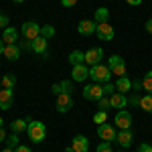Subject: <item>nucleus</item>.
I'll use <instances>...</instances> for the list:
<instances>
[{"mask_svg": "<svg viewBox=\"0 0 152 152\" xmlns=\"http://www.w3.org/2000/svg\"><path fill=\"white\" fill-rule=\"evenodd\" d=\"M26 134H28L31 142L39 144V142L45 140V136H47V128H45V124H43V122H39V120H33V122L28 124V128H26Z\"/></svg>", "mask_w": 152, "mask_h": 152, "instance_id": "nucleus-1", "label": "nucleus"}, {"mask_svg": "<svg viewBox=\"0 0 152 152\" xmlns=\"http://www.w3.org/2000/svg\"><path fill=\"white\" fill-rule=\"evenodd\" d=\"M89 77H91L95 83H107L110 79H112V71H110L107 65L97 63V65H94V67H89Z\"/></svg>", "mask_w": 152, "mask_h": 152, "instance_id": "nucleus-2", "label": "nucleus"}, {"mask_svg": "<svg viewBox=\"0 0 152 152\" xmlns=\"http://www.w3.org/2000/svg\"><path fill=\"white\" fill-rule=\"evenodd\" d=\"M83 97H85L87 102H99V99L104 97V87H102V83H87V85L83 87Z\"/></svg>", "mask_w": 152, "mask_h": 152, "instance_id": "nucleus-3", "label": "nucleus"}, {"mask_svg": "<svg viewBox=\"0 0 152 152\" xmlns=\"http://www.w3.org/2000/svg\"><path fill=\"white\" fill-rule=\"evenodd\" d=\"M107 67L112 71V75H116V77H124L126 75V63H124V59L120 55H112L107 59Z\"/></svg>", "mask_w": 152, "mask_h": 152, "instance_id": "nucleus-4", "label": "nucleus"}, {"mask_svg": "<svg viewBox=\"0 0 152 152\" xmlns=\"http://www.w3.org/2000/svg\"><path fill=\"white\" fill-rule=\"evenodd\" d=\"M20 35H23V39H26V41H35L37 37H41V26H39L37 23H33V20L23 23V26H20Z\"/></svg>", "mask_w": 152, "mask_h": 152, "instance_id": "nucleus-5", "label": "nucleus"}, {"mask_svg": "<svg viewBox=\"0 0 152 152\" xmlns=\"http://www.w3.org/2000/svg\"><path fill=\"white\" fill-rule=\"evenodd\" d=\"M55 105H57L59 114H67L71 107H73V97H71V94L61 91V94L57 95V99H55Z\"/></svg>", "mask_w": 152, "mask_h": 152, "instance_id": "nucleus-6", "label": "nucleus"}, {"mask_svg": "<svg viewBox=\"0 0 152 152\" xmlns=\"http://www.w3.org/2000/svg\"><path fill=\"white\" fill-rule=\"evenodd\" d=\"M116 134H118L116 126H110L107 122L97 126V136H99L104 142H116Z\"/></svg>", "mask_w": 152, "mask_h": 152, "instance_id": "nucleus-7", "label": "nucleus"}, {"mask_svg": "<svg viewBox=\"0 0 152 152\" xmlns=\"http://www.w3.org/2000/svg\"><path fill=\"white\" fill-rule=\"evenodd\" d=\"M114 126H118L120 130H130V126H132V114L128 110H118L116 118H114Z\"/></svg>", "mask_w": 152, "mask_h": 152, "instance_id": "nucleus-8", "label": "nucleus"}, {"mask_svg": "<svg viewBox=\"0 0 152 152\" xmlns=\"http://www.w3.org/2000/svg\"><path fill=\"white\" fill-rule=\"evenodd\" d=\"M102 61H104V49L102 47H94L85 53V65L87 67H94V65L102 63Z\"/></svg>", "mask_w": 152, "mask_h": 152, "instance_id": "nucleus-9", "label": "nucleus"}, {"mask_svg": "<svg viewBox=\"0 0 152 152\" xmlns=\"http://www.w3.org/2000/svg\"><path fill=\"white\" fill-rule=\"evenodd\" d=\"M95 35H97L99 41H112L114 39V28H112L110 23H99L97 28H95Z\"/></svg>", "mask_w": 152, "mask_h": 152, "instance_id": "nucleus-10", "label": "nucleus"}, {"mask_svg": "<svg viewBox=\"0 0 152 152\" xmlns=\"http://www.w3.org/2000/svg\"><path fill=\"white\" fill-rule=\"evenodd\" d=\"M95 28H97V23L95 20H79V24H77V33L81 37L95 35Z\"/></svg>", "mask_w": 152, "mask_h": 152, "instance_id": "nucleus-11", "label": "nucleus"}, {"mask_svg": "<svg viewBox=\"0 0 152 152\" xmlns=\"http://www.w3.org/2000/svg\"><path fill=\"white\" fill-rule=\"evenodd\" d=\"M71 148H73V152H87L89 150V138L77 134V136L71 140Z\"/></svg>", "mask_w": 152, "mask_h": 152, "instance_id": "nucleus-12", "label": "nucleus"}, {"mask_svg": "<svg viewBox=\"0 0 152 152\" xmlns=\"http://www.w3.org/2000/svg\"><path fill=\"white\" fill-rule=\"evenodd\" d=\"M18 37H20V31L14 28V26H6V28L2 31V41H4L6 45H16V43H18Z\"/></svg>", "mask_w": 152, "mask_h": 152, "instance_id": "nucleus-13", "label": "nucleus"}, {"mask_svg": "<svg viewBox=\"0 0 152 152\" xmlns=\"http://www.w3.org/2000/svg\"><path fill=\"white\" fill-rule=\"evenodd\" d=\"M116 142L122 146V148H130L132 142H134V134H132V130H120V132L116 134Z\"/></svg>", "mask_w": 152, "mask_h": 152, "instance_id": "nucleus-14", "label": "nucleus"}, {"mask_svg": "<svg viewBox=\"0 0 152 152\" xmlns=\"http://www.w3.org/2000/svg\"><path fill=\"white\" fill-rule=\"evenodd\" d=\"M110 104H112L114 110H126V105H128V97H126V94L116 91V94L110 95Z\"/></svg>", "mask_w": 152, "mask_h": 152, "instance_id": "nucleus-15", "label": "nucleus"}, {"mask_svg": "<svg viewBox=\"0 0 152 152\" xmlns=\"http://www.w3.org/2000/svg\"><path fill=\"white\" fill-rule=\"evenodd\" d=\"M71 77H73V81H85L89 77V67L85 63L83 65H75L73 71H71Z\"/></svg>", "mask_w": 152, "mask_h": 152, "instance_id": "nucleus-16", "label": "nucleus"}, {"mask_svg": "<svg viewBox=\"0 0 152 152\" xmlns=\"http://www.w3.org/2000/svg\"><path fill=\"white\" fill-rule=\"evenodd\" d=\"M14 94L12 89H0V110H10Z\"/></svg>", "mask_w": 152, "mask_h": 152, "instance_id": "nucleus-17", "label": "nucleus"}, {"mask_svg": "<svg viewBox=\"0 0 152 152\" xmlns=\"http://www.w3.org/2000/svg\"><path fill=\"white\" fill-rule=\"evenodd\" d=\"M47 41L49 39H45V37H37L35 41H33V53H37V55H47Z\"/></svg>", "mask_w": 152, "mask_h": 152, "instance_id": "nucleus-18", "label": "nucleus"}, {"mask_svg": "<svg viewBox=\"0 0 152 152\" xmlns=\"http://www.w3.org/2000/svg\"><path fill=\"white\" fill-rule=\"evenodd\" d=\"M114 85H116V91H120V94H126V95H128L130 89H132V81H130L126 75H124V77H118Z\"/></svg>", "mask_w": 152, "mask_h": 152, "instance_id": "nucleus-19", "label": "nucleus"}, {"mask_svg": "<svg viewBox=\"0 0 152 152\" xmlns=\"http://www.w3.org/2000/svg\"><path fill=\"white\" fill-rule=\"evenodd\" d=\"M4 57L8 59V61H18V57H20V47L18 45H6Z\"/></svg>", "mask_w": 152, "mask_h": 152, "instance_id": "nucleus-20", "label": "nucleus"}, {"mask_svg": "<svg viewBox=\"0 0 152 152\" xmlns=\"http://www.w3.org/2000/svg\"><path fill=\"white\" fill-rule=\"evenodd\" d=\"M69 63L75 67V65H83L85 63V53L79 51V49H75V51H71L69 53Z\"/></svg>", "mask_w": 152, "mask_h": 152, "instance_id": "nucleus-21", "label": "nucleus"}, {"mask_svg": "<svg viewBox=\"0 0 152 152\" xmlns=\"http://www.w3.org/2000/svg\"><path fill=\"white\" fill-rule=\"evenodd\" d=\"M26 128H28V122H26V120H14L10 124L12 134H20V132H24Z\"/></svg>", "mask_w": 152, "mask_h": 152, "instance_id": "nucleus-22", "label": "nucleus"}, {"mask_svg": "<svg viewBox=\"0 0 152 152\" xmlns=\"http://www.w3.org/2000/svg\"><path fill=\"white\" fill-rule=\"evenodd\" d=\"M94 18H95V23H97V24H99V23H107V18H110V10H107L105 6H102V8L95 10Z\"/></svg>", "mask_w": 152, "mask_h": 152, "instance_id": "nucleus-23", "label": "nucleus"}, {"mask_svg": "<svg viewBox=\"0 0 152 152\" xmlns=\"http://www.w3.org/2000/svg\"><path fill=\"white\" fill-rule=\"evenodd\" d=\"M140 107L144 112L152 114V94H146V95H140Z\"/></svg>", "mask_w": 152, "mask_h": 152, "instance_id": "nucleus-24", "label": "nucleus"}, {"mask_svg": "<svg viewBox=\"0 0 152 152\" xmlns=\"http://www.w3.org/2000/svg\"><path fill=\"white\" fill-rule=\"evenodd\" d=\"M0 81H2V87H4V89H12V87L16 85V77H14L12 73H8V75H4Z\"/></svg>", "mask_w": 152, "mask_h": 152, "instance_id": "nucleus-25", "label": "nucleus"}, {"mask_svg": "<svg viewBox=\"0 0 152 152\" xmlns=\"http://www.w3.org/2000/svg\"><path fill=\"white\" fill-rule=\"evenodd\" d=\"M142 87H144L148 94H152V71H148V73L144 75V79H142Z\"/></svg>", "mask_w": 152, "mask_h": 152, "instance_id": "nucleus-26", "label": "nucleus"}, {"mask_svg": "<svg viewBox=\"0 0 152 152\" xmlns=\"http://www.w3.org/2000/svg\"><path fill=\"white\" fill-rule=\"evenodd\" d=\"M41 37H45V39H51V37H55V26H51V24H45V26H41Z\"/></svg>", "mask_w": 152, "mask_h": 152, "instance_id": "nucleus-27", "label": "nucleus"}, {"mask_svg": "<svg viewBox=\"0 0 152 152\" xmlns=\"http://www.w3.org/2000/svg\"><path fill=\"white\" fill-rule=\"evenodd\" d=\"M94 122L99 126V124H105L107 122V112H104V110H99L97 114H94Z\"/></svg>", "mask_w": 152, "mask_h": 152, "instance_id": "nucleus-28", "label": "nucleus"}, {"mask_svg": "<svg viewBox=\"0 0 152 152\" xmlns=\"http://www.w3.org/2000/svg\"><path fill=\"white\" fill-rule=\"evenodd\" d=\"M6 146L16 150V148L20 146V144H18V136H16V134H10V136H6Z\"/></svg>", "mask_w": 152, "mask_h": 152, "instance_id": "nucleus-29", "label": "nucleus"}, {"mask_svg": "<svg viewBox=\"0 0 152 152\" xmlns=\"http://www.w3.org/2000/svg\"><path fill=\"white\" fill-rule=\"evenodd\" d=\"M95 152H112V142H99V146L95 148Z\"/></svg>", "mask_w": 152, "mask_h": 152, "instance_id": "nucleus-30", "label": "nucleus"}, {"mask_svg": "<svg viewBox=\"0 0 152 152\" xmlns=\"http://www.w3.org/2000/svg\"><path fill=\"white\" fill-rule=\"evenodd\" d=\"M102 87H104V95H112V94H116V85H114V83H104V85H102Z\"/></svg>", "mask_w": 152, "mask_h": 152, "instance_id": "nucleus-31", "label": "nucleus"}, {"mask_svg": "<svg viewBox=\"0 0 152 152\" xmlns=\"http://www.w3.org/2000/svg\"><path fill=\"white\" fill-rule=\"evenodd\" d=\"M61 89H63L65 94H73V85H71L69 79H63V81H61Z\"/></svg>", "mask_w": 152, "mask_h": 152, "instance_id": "nucleus-32", "label": "nucleus"}, {"mask_svg": "<svg viewBox=\"0 0 152 152\" xmlns=\"http://www.w3.org/2000/svg\"><path fill=\"white\" fill-rule=\"evenodd\" d=\"M97 104H99V110H104V112L107 110V107H112V104H110V97H107V95H104V97H102Z\"/></svg>", "mask_w": 152, "mask_h": 152, "instance_id": "nucleus-33", "label": "nucleus"}, {"mask_svg": "<svg viewBox=\"0 0 152 152\" xmlns=\"http://www.w3.org/2000/svg\"><path fill=\"white\" fill-rule=\"evenodd\" d=\"M126 97H128V104L130 105H140V95L130 94V95H126Z\"/></svg>", "mask_w": 152, "mask_h": 152, "instance_id": "nucleus-34", "label": "nucleus"}, {"mask_svg": "<svg viewBox=\"0 0 152 152\" xmlns=\"http://www.w3.org/2000/svg\"><path fill=\"white\" fill-rule=\"evenodd\" d=\"M18 47H20V51H33V41H26V39H23V43H20Z\"/></svg>", "mask_w": 152, "mask_h": 152, "instance_id": "nucleus-35", "label": "nucleus"}, {"mask_svg": "<svg viewBox=\"0 0 152 152\" xmlns=\"http://www.w3.org/2000/svg\"><path fill=\"white\" fill-rule=\"evenodd\" d=\"M8 23H10V18H8L6 14H0V28H2V31L8 26Z\"/></svg>", "mask_w": 152, "mask_h": 152, "instance_id": "nucleus-36", "label": "nucleus"}, {"mask_svg": "<svg viewBox=\"0 0 152 152\" xmlns=\"http://www.w3.org/2000/svg\"><path fill=\"white\" fill-rule=\"evenodd\" d=\"M61 4H63L65 8H71V6H75V4H77V0H61Z\"/></svg>", "mask_w": 152, "mask_h": 152, "instance_id": "nucleus-37", "label": "nucleus"}, {"mask_svg": "<svg viewBox=\"0 0 152 152\" xmlns=\"http://www.w3.org/2000/svg\"><path fill=\"white\" fill-rule=\"evenodd\" d=\"M138 152H152V146L150 144H140L138 146Z\"/></svg>", "mask_w": 152, "mask_h": 152, "instance_id": "nucleus-38", "label": "nucleus"}, {"mask_svg": "<svg viewBox=\"0 0 152 152\" xmlns=\"http://www.w3.org/2000/svg\"><path fill=\"white\" fill-rule=\"evenodd\" d=\"M51 91H53V94H61V91H63V89H61V83H53V87H51Z\"/></svg>", "mask_w": 152, "mask_h": 152, "instance_id": "nucleus-39", "label": "nucleus"}, {"mask_svg": "<svg viewBox=\"0 0 152 152\" xmlns=\"http://www.w3.org/2000/svg\"><path fill=\"white\" fill-rule=\"evenodd\" d=\"M132 89H134V91H138V89H144V87H142V81H132Z\"/></svg>", "mask_w": 152, "mask_h": 152, "instance_id": "nucleus-40", "label": "nucleus"}, {"mask_svg": "<svg viewBox=\"0 0 152 152\" xmlns=\"http://www.w3.org/2000/svg\"><path fill=\"white\" fill-rule=\"evenodd\" d=\"M14 152H33V150H31L28 146H23V144H20V146H18V148H16Z\"/></svg>", "mask_w": 152, "mask_h": 152, "instance_id": "nucleus-41", "label": "nucleus"}, {"mask_svg": "<svg viewBox=\"0 0 152 152\" xmlns=\"http://www.w3.org/2000/svg\"><path fill=\"white\" fill-rule=\"evenodd\" d=\"M126 2H128L130 6H140L142 4V0H126Z\"/></svg>", "mask_w": 152, "mask_h": 152, "instance_id": "nucleus-42", "label": "nucleus"}, {"mask_svg": "<svg viewBox=\"0 0 152 152\" xmlns=\"http://www.w3.org/2000/svg\"><path fill=\"white\" fill-rule=\"evenodd\" d=\"M4 49H6V43L0 39V55H4Z\"/></svg>", "mask_w": 152, "mask_h": 152, "instance_id": "nucleus-43", "label": "nucleus"}, {"mask_svg": "<svg viewBox=\"0 0 152 152\" xmlns=\"http://www.w3.org/2000/svg\"><path fill=\"white\" fill-rule=\"evenodd\" d=\"M146 31L152 35V18H150V20H146Z\"/></svg>", "mask_w": 152, "mask_h": 152, "instance_id": "nucleus-44", "label": "nucleus"}, {"mask_svg": "<svg viewBox=\"0 0 152 152\" xmlns=\"http://www.w3.org/2000/svg\"><path fill=\"white\" fill-rule=\"evenodd\" d=\"M6 140V132H4V128H0V142Z\"/></svg>", "mask_w": 152, "mask_h": 152, "instance_id": "nucleus-45", "label": "nucleus"}, {"mask_svg": "<svg viewBox=\"0 0 152 152\" xmlns=\"http://www.w3.org/2000/svg\"><path fill=\"white\" fill-rule=\"evenodd\" d=\"M2 152H14V148H8V146H6V148H4Z\"/></svg>", "mask_w": 152, "mask_h": 152, "instance_id": "nucleus-46", "label": "nucleus"}, {"mask_svg": "<svg viewBox=\"0 0 152 152\" xmlns=\"http://www.w3.org/2000/svg\"><path fill=\"white\" fill-rule=\"evenodd\" d=\"M2 126H4V120H2V116H0V128H2Z\"/></svg>", "mask_w": 152, "mask_h": 152, "instance_id": "nucleus-47", "label": "nucleus"}, {"mask_svg": "<svg viewBox=\"0 0 152 152\" xmlns=\"http://www.w3.org/2000/svg\"><path fill=\"white\" fill-rule=\"evenodd\" d=\"M65 152H73V148H71V146H69V148H65Z\"/></svg>", "mask_w": 152, "mask_h": 152, "instance_id": "nucleus-48", "label": "nucleus"}, {"mask_svg": "<svg viewBox=\"0 0 152 152\" xmlns=\"http://www.w3.org/2000/svg\"><path fill=\"white\" fill-rule=\"evenodd\" d=\"M14 2H16V4H20V2H24V0H14Z\"/></svg>", "mask_w": 152, "mask_h": 152, "instance_id": "nucleus-49", "label": "nucleus"}, {"mask_svg": "<svg viewBox=\"0 0 152 152\" xmlns=\"http://www.w3.org/2000/svg\"><path fill=\"white\" fill-rule=\"evenodd\" d=\"M0 87H2V81H0Z\"/></svg>", "mask_w": 152, "mask_h": 152, "instance_id": "nucleus-50", "label": "nucleus"}, {"mask_svg": "<svg viewBox=\"0 0 152 152\" xmlns=\"http://www.w3.org/2000/svg\"><path fill=\"white\" fill-rule=\"evenodd\" d=\"M0 65H2V63H0Z\"/></svg>", "mask_w": 152, "mask_h": 152, "instance_id": "nucleus-51", "label": "nucleus"}]
</instances>
